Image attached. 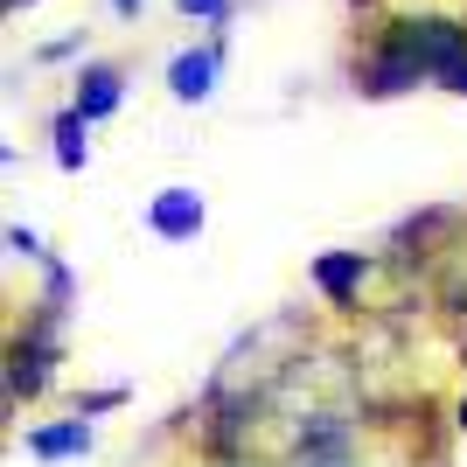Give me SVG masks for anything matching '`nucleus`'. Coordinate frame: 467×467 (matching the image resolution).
Returning <instances> with one entry per match:
<instances>
[{
    "instance_id": "nucleus-13",
    "label": "nucleus",
    "mask_w": 467,
    "mask_h": 467,
    "mask_svg": "<svg viewBox=\"0 0 467 467\" xmlns=\"http://www.w3.org/2000/svg\"><path fill=\"white\" fill-rule=\"evenodd\" d=\"M84 42H91L84 28H63V36H49V42H42V49H36L28 63H63V57H84Z\"/></svg>"
},
{
    "instance_id": "nucleus-11",
    "label": "nucleus",
    "mask_w": 467,
    "mask_h": 467,
    "mask_svg": "<svg viewBox=\"0 0 467 467\" xmlns=\"http://www.w3.org/2000/svg\"><path fill=\"white\" fill-rule=\"evenodd\" d=\"M175 15H182V21H202V28H216V36H231L237 0H175Z\"/></svg>"
},
{
    "instance_id": "nucleus-9",
    "label": "nucleus",
    "mask_w": 467,
    "mask_h": 467,
    "mask_svg": "<svg viewBox=\"0 0 467 467\" xmlns=\"http://www.w3.org/2000/svg\"><path fill=\"white\" fill-rule=\"evenodd\" d=\"M49 154H57L63 175H84V168H91V119H84L78 105L49 112Z\"/></svg>"
},
{
    "instance_id": "nucleus-10",
    "label": "nucleus",
    "mask_w": 467,
    "mask_h": 467,
    "mask_svg": "<svg viewBox=\"0 0 467 467\" xmlns=\"http://www.w3.org/2000/svg\"><path fill=\"white\" fill-rule=\"evenodd\" d=\"M133 398V384H98V390H70V419H105Z\"/></svg>"
},
{
    "instance_id": "nucleus-3",
    "label": "nucleus",
    "mask_w": 467,
    "mask_h": 467,
    "mask_svg": "<svg viewBox=\"0 0 467 467\" xmlns=\"http://www.w3.org/2000/svg\"><path fill=\"white\" fill-rule=\"evenodd\" d=\"M223 63H231V36H202L189 42V49H175V57L161 63V84H168V98L175 105H210L216 84H223Z\"/></svg>"
},
{
    "instance_id": "nucleus-5",
    "label": "nucleus",
    "mask_w": 467,
    "mask_h": 467,
    "mask_svg": "<svg viewBox=\"0 0 467 467\" xmlns=\"http://www.w3.org/2000/svg\"><path fill=\"white\" fill-rule=\"evenodd\" d=\"M140 216H147V231H154L161 244H195V237L210 231V202H202L195 182H168V189H154Z\"/></svg>"
},
{
    "instance_id": "nucleus-12",
    "label": "nucleus",
    "mask_w": 467,
    "mask_h": 467,
    "mask_svg": "<svg viewBox=\"0 0 467 467\" xmlns=\"http://www.w3.org/2000/svg\"><path fill=\"white\" fill-rule=\"evenodd\" d=\"M7 252L28 258V265H49V258H57L49 244H42V231H36V223H21V216H7Z\"/></svg>"
},
{
    "instance_id": "nucleus-7",
    "label": "nucleus",
    "mask_w": 467,
    "mask_h": 467,
    "mask_svg": "<svg viewBox=\"0 0 467 467\" xmlns=\"http://www.w3.org/2000/svg\"><path fill=\"white\" fill-rule=\"evenodd\" d=\"M91 447H98L91 419H42V426H28V432H21V453H28V461H49V467L84 461Z\"/></svg>"
},
{
    "instance_id": "nucleus-2",
    "label": "nucleus",
    "mask_w": 467,
    "mask_h": 467,
    "mask_svg": "<svg viewBox=\"0 0 467 467\" xmlns=\"http://www.w3.org/2000/svg\"><path fill=\"white\" fill-rule=\"evenodd\" d=\"M63 321H70V314L36 307L28 328H15V342H7V405H28V398L49 390V377H57V363H63Z\"/></svg>"
},
{
    "instance_id": "nucleus-6",
    "label": "nucleus",
    "mask_w": 467,
    "mask_h": 467,
    "mask_svg": "<svg viewBox=\"0 0 467 467\" xmlns=\"http://www.w3.org/2000/svg\"><path fill=\"white\" fill-rule=\"evenodd\" d=\"M377 258L370 252H349V244H335V252H314L307 265V286L328 300V307H363V286H370Z\"/></svg>"
},
{
    "instance_id": "nucleus-16",
    "label": "nucleus",
    "mask_w": 467,
    "mask_h": 467,
    "mask_svg": "<svg viewBox=\"0 0 467 467\" xmlns=\"http://www.w3.org/2000/svg\"><path fill=\"white\" fill-rule=\"evenodd\" d=\"M453 426H461V432H467V390H461V405H453Z\"/></svg>"
},
{
    "instance_id": "nucleus-1",
    "label": "nucleus",
    "mask_w": 467,
    "mask_h": 467,
    "mask_svg": "<svg viewBox=\"0 0 467 467\" xmlns=\"http://www.w3.org/2000/svg\"><path fill=\"white\" fill-rule=\"evenodd\" d=\"M453 63H467V21H453V15H390L370 36V49H363L349 84L363 98H405V91H419V84H440Z\"/></svg>"
},
{
    "instance_id": "nucleus-4",
    "label": "nucleus",
    "mask_w": 467,
    "mask_h": 467,
    "mask_svg": "<svg viewBox=\"0 0 467 467\" xmlns=\"http://www.w3.org/2000/svg\"><path fill=\"white\" fill-rule=\"evenodd\" d=\"M286 467H363V453H356V426L342 419V411H307L300 419V432H293L286 447Z\"/></svg>"
},
{
    "instance_id": "nucleus-8",
    "label": "nucleus",
    "mask_w": 467,
    "mask_h": 467,
    "mask_svg": "<svg viewBox=\"0 0 467 467\" xmlns=\"http://www.w3.org/2000/svg\"><path fill=\"white\" fill-rule=\"evenodd\" d=\"M70 105H78L91 126L119 119V105H126V70H119V63H78V78H70Z\"/></svg>"
},
{
    "instance_id": "nucleus-14",
    "label": "nucleus",
    "mask_w": 467,
    "mask_h": 467,
    "mask_svg": "<svg viewBox=\"0 0 467 467\" xmlns=\"http://www.w3.org/2000/svg\"><path fill=\"white\" fill-rule=\"evenodd\" d=\"M440 91H453V98H467V63H453L447 78H440Z\"/></svg>"
},
{
    "instance_id": "nucleus-15",
    "label": "nucleus",
    "mask_w": 467,
    "mask_h": 467,
    "mask_svg": "<svg viewBox=\"0 0 467 467\" xmlns=\"http://www.w3.org/2000/svg\"><path fill=\"white\" fill-rule=\"evenodd\" d=\"M112 15L119 21H140V15H147V0H112Z\"/></svg>"
},
{
    "instance_id": "nucleus-17",
    "label": "nucleus",
    "mask_w": 467,
    "mask_h": 467,
    "mask_svg": "<svg viewBox=\"0 0 467 467\" xmlns=\"http://www.w3.org/2000/svg\"><path fill=\"white\" fill-rule=\"evenodd\" d=\"M21 7H36V0H0V15H21Z\"/></svg>"
}]
</instances>
